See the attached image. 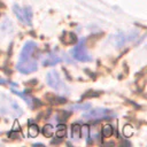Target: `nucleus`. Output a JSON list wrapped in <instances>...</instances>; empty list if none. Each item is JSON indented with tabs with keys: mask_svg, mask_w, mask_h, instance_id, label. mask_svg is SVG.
Returning <instances> with one entry per match:
<instances>
[{
	"mask_svg": "<svg viewBox=\"0 0 147 147\" xmlns=\"http://www.w3.org/2000/svg\"><path fill=\"white\" fill-rule=\"evenodd\" d=\"M129 129H130V130H127V125L124 127V134H125L126 137H129V136H131V134H132V127L130 126Z\"/></svg>",
	"mask_w": 147,
	"mask_h": 147,
	"instance_id": "obj_15",
	"label": "nucleus"
},
{
	"mask_svg": "<svg viewBox=\"0 0 147 147\" xmlns=\"http://www.w3.org/2000/svg\"><path fill=\"white\" fill-rule=\"evenodd\" d=\"M71 56L80 62H88L92 61V57L88 55L87 51H86V46H85V40L82 39L72 49H71Z\"/></svg>",
	"mask_w": 147,
	"mask_h": 147,
	"instance_id": "obj_2",
	"label": "nucleus"
},
{
	"mask_svg": "<svg viewBox=\"0 0 147 147\" xmlns=\"http://www.w3.org/2000/svg\"><path fill=\"white\" fill-rule=\"evenodd\" d=\"M71 138L72 140H78L80 138V125L78 123L74 124L71 127Z\"/></svg>",
	"mask_w": 147,
	"mask_h": 147,
	"instance_id": "obj_8",
	"label": "nucleus"
},
{
	"mask_svg": "<svg viewBox=\"0 0 147 147\" xmlns=\"http://www.w3.org/2000/svg\"><path fill=\"white\" fill-rule=\"evenodd\" d=\"M13 11L16 15L17 20L25 24V25H31V21H32V10L30 7H20L17 5H14L13 7Z\"/></svg>",
	"mask_w": 147,
	"mask_h": 147,
	"instance_id": "obj_3",
	"label": "nucleus"
},
{
	"mask_svg": "<svg viewBox=\"0 0 147 147\" xmlns=\"http://www.w3.org/2000/svg\"><path fill=\"white\" fill-rule=\"evenodd\" d=\"M113 133V127L110 125H106L103 129H102V136L103 137H110Z\"/></svg>",
	"mask_w": 147,
	"mask_h": 147,
	"instance_id": "obj_13",
	"label": "nucleus"
},
{
	"mask_svg": "<svg viewBox=\"0 0 147 147\" xmlns=\"http://www.w3.org/2000/svg\"><path fill=\"white\" fill-rule=\"evenodd\" d=\"M46 80H47V84H48L52 88H54V90H56V91H62V90L65 88V85H64V83L62 82V79H61L59 72L55 71V70L49 71V72L47 74Z\"/></svg>",
	"mask_w": 147,
	"mask_h": 147,
	"instance_id": "obj_5",
	"label": "nucleus"
},
{
	"mask_svg": "<svg viewBox=\"0 0 147 147\" xmlns=\"http://www.w3.org/2000/svg\"><path fill=\"white\" fill-rule=\"evenodd\" d=\"M54 129H53V126L51 125V124H46L45 126H44V129H42V133H44V136H46V137H52L53 134H54Z\"/></svg>",
	"mask_w": 147,
	"mask_h": 147,
	"instance_id": "obj_10",
	"label": "nucleus"
},
{
	"mask_svg": "<svg viewBox=\"0 0 147 147\" xmlns=\"http://www.w3.org/2000/svg\"><path fill=\"white\" fill-rule=\"evenodd\" d=\"M88 133H90V129L87 125H83L80 126V134L83 136V138H85L86 140L88 139Z\"/></svg>",
	"mask_w": 147,
	"mask_h": 147,
	"instance_id": "obj_12",
	"label": "nucleus"
},
{
	"mask_svg": "<svg viewBox=\"0 0 147 147\" xmlns=\"http://www.w3.org/2000/svg\"><path fill=\"white\" fill-rule=\"evenodd\" d=\"M90 107H91V105H88V103H86V105H83V103H80V105H72V106H71V109L86 110V109H88Z\"/></svg>",
	"mask_w": 147,
	"mask_h": 147,
	"instance_id": "obj_14",
	"label": "nucleus"
},
{
	"mask_svg": "<svg viewBox=\"0 0 147 147\" xmlns=\"http://www.w3.org/2000/svg\"><path fill=\"white\" fill-rule=\"evenodd\" d=\"M136 38V34L133 32L130 33H124V32H118L117 34L113 36V41L115 44L116 47H122L123 45H125L127 41H131Z\"/></svg>",
	"mask_w": 147,
	"mask_h": 147,
	"instance_id": "obj_6",
	"label": "nucleus"
},
{
	"mask_svg": "<svg viewBox=\"0 0 147 147\" xmlns=\"http://www.w3.org/2000/svg\"><path fill=\"white\" fill-rule=\"evenodd\" d=\"M37 44L34 41H26L20 54L17 70L22 74H31L38 69Z\"/></svg>",
	"mask_w": 147,
	"mask_h": 147,
	"instance_id": "obj_1",
	"label": "nucleus"
},
{
	"mask_svg": "<svg viewBox=\"0 0 147 147\" xmlns=\"http://www.w3.org/2000/svg\"><path fill=\"white\" fill-rule=\"evenodd\" d=\"M115 114L107 108H95V109H91L87 113L83 114L84 118L87 119H95V118H109L111 116H114Z\"/></svg>",
	"mask_w": 147,
	"mask_h": 147,
	"instance_id": "obj_4",
	"label": "nucleus"
},
{
	"mask_svg": "<svg viewBox=\"0 0 147 147\" xmlns=\"http://www.w3.org/2000/svg\"><path fill=\"white\" fill-rule=\"evenodd\" d=\"M28 132H29V136H30V137H32V138H33V137H37V134L39 133L38 126H37L36 124L30 125V126H29V131H28Z\"/></svg>",
	"mask_w": 147,
	"mask_h": 147,
	"instance_id": "obj_11",
	"label": "nucleus"
},
{
	"mask_svg": "<svg viewBox=\"0 0 147 147\" xmlns=\"http://www.w3.org/2000/svg\"><path fill=\"white\" fill-rule=\"evenodd\" d=\"M61 61H63V57H62V56L57 55L56 53H49V54L44 59L42 64H44V65H55V64H57V63L61 62Z\"/></svg>",
	"mask_w": 147,
	"mask_h": 147,
	"instance_id": "obj_7",
	"label": "nucleus"
},
{
	"mask_svg": "<svg viewBox=\"0 0 147 147\" xmlns=\"http://www.w3.org/2000/svg\"><path fill=\"white\" fill-rule=\"evenodd\" d=\"M57 138H64L65 137V126L63 124H59L56 127V131H54Z\"/></svg>",
	"mask_w": 147,
	"mask_h": 147,
	"instance_id": "obj_9",
	"label": "nucleus"
}]
</instances>
